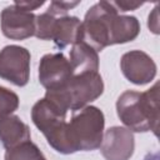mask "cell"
I'll return each mask as SVG.
<instances>
[{
	"mask_svg": "<svg viewBox=\"0 0 160 160\" xmlns=\"http://www.w3.org/2000/svg\"><path fill=\"white\" fill-rule=\"evenodd\" d=\"M116 112L126 128L135 132L159 130V82L144 92L126 90L116 101Z\"/></svg>",
	"mask_w": 160,
	"mask_h": 160,
	"instance_id": "6da1fadb",
	"label": "cell"
},
{
	"mask_svg": "<svg viewBox=\"0 0 160 160\" xmlns=\"http://www.w3.org/2000/svg\"><path fill=\"white\" fill-rule=\"evenodd\" d=\"M104 91L102 78L99 72L74 74L61 88L46 90L45 98L60 108L68 110H80L96 100Z\"/></svg>",
	"mask_w": 160,
	"mask_h": 160,
	"instance_id": "7a4b0ae2",
	"label": "cell"
},
{
	"mask_svg": "<svg viewBox=\"0 0 160 160\" xmlns=\"http://www.w3.org/2000/svg\"><path fill=\"white\" fill-rule=\"evenodd\" d=\"M104 126V114L96 106H85L75 112L68 122L66 129L71 151H90L100 148Z\"/></svg>",
	"mask_w": 160,
	"mask_h": 160,
	"instance_id": "3957f363",
	"label": "cell"
},
{
	"mask_svg": "<svg viewBox=\"0 0 160 160\" xmlns=\"http://www.w3.org/2000/svg\"><path fill=\"white\" fill-rule=\"evenodd\" d=\"M66 110L44 98L38 100L31 109V119L35 126L46 138L49 145L60 154H72L68 136Z\"/></svg>",
	"mask_w": 160,
	"mask_h": 160,
	"instance_id": "277c9868",
	"label": "cell"
},
{
	"mask_svg": "<svg viewBox=\"0 0 160 160\" xmlns=\"http://www.w3.org/2000/svg\"><path fill=\"white\" fill-rule=\"evenodd\" d=\"M118 10L111 1H100L92 5L85 14L82 24V41L96 51L112 45V24Z\"/></svg>",
	"mask_w": 160,
	"mask_h": 160,
	"instance_id": "5b68a950",
	"label": "cell"
},
{
	"mask_svg": "<svg viewBox=\"0 0 160 160\" xmlns=\"http://www.w3.org/2000/svg\"><path fill=\"white\" fill-rule=\"evenodd\" d=\"M31 55L19 45H8L0 50V78L16 85L25 86L30 78Z\"/></svg>",
	"mask_w": 160,
	"mask_h": 160,
	"instance_id": "8992f818",
	"label": "cell"
},
{
	"mask_svg": "<svg viewBox=\"0 0 160 160\" xmlns=\"http://www.w3.org/2000/svg\"><path fill=\"white\" fill-rule=\"evenodd\" d=\"M36 16L16 4L5 8L0 15L1 31L11 40H24L35 35Z\"/></svg>",
	"mask_w": 160,
	"mask_h": 160,
	"instance_id": "52a82bcc",
	"label": "cell"
},
{
	"mask_svg": "<svg viewBox=\"0 0 160 160\" xmlns=\"http://www.w3.org/2000/svg\"><path fill=\"white\" fill-rule=\"evenodd\" d=\"M74 75L69 60L60 52L46 54L39 64V81L46 90L64 86Z\"/></svg>",
	"mask_w": 160,
	"mask_h": 160,
	"instance_id": "ba28073f",
	"label": "cell"
},
{
	"mask_svg": "<svg viewBox=\"0 0 160 160\" xmlns=\"http://www.w3.org/2000/svg\"><path fill=\"white\" fill-rule=\"evenodd\" d=\"M135 149L134 134L128 128L112 126L102 135L101 155L106 160H129Z\"/></svg>",
	"mask_w": 160,
	"mask_h": 160,
	"instance_id": "9c48e42d",
	"label": "cell"
},
{
	"mask_svg": "<svg viewBox=\"0 0 160 160\" xmlns=\"http://www.w3.org/2000/svg\"><path fill=\"white\" fill-rule=\"evenodd\" d=\"M120 68L124 76L135 85L149 84L156 75L155 61L141 50L125 52L121 56Z\"/></svg>",
	"mask_w": 160,
	"mask_h": 160,
	"instance_id": "30bf717a",
	"label": "cell"
},
{
	"mask_svg": "<svg viewBox=\"0 0 160 160\" xmlns=\"http://www.w3.org/2000/svg\"><path fill=\"white\" fill-rule=\"evenodd\" d=\"M82 24L76 16H59L55 20L51 40L60 49L82 41Z\"/></svg>",
	"mask_w": 160,
	"mask_h": 160,
	"instance_id": "8fae6325",
	"label": "cell"
},
{
	"mask_svg": "<svg viewBox=\"0 0 160 160\" xmlns=\"http://www.w3.org/2000/svg\"><path fill=\"white\" fill-rule=\"evenodd\" d=\"M31 138L29 126L16 115L0 119V141L6 150L29 141Z\"/></svg>",
	"mask_w": 160,
	"mask_h": 160,
	"instance_id": "7c38bea8",
	"label": "cell"
},
{
	"mask_svg": "<svg viewBox=\"0 0 160 160\" xmlns=\"http://www.w3.org/2000/svg\"><path fill=\"white\" fill-rule=\"evenodd\" d=\"M69 62L71 65L74 74L98 72L99 69L98 51L85 41L76 42L75 45H72V49L70 50Z\"/></svg>",
	"mask_w": 160,
	"mask_h": 160,
	"instance_id": "4fadbf2b",
	"label": "cell"
},
{
	"mask_svg": "<svg viewBox=\"0 0 160 160\" xmlns=\"http://www.w3.org/2000/svg\"><path fill=\"white\" fill-rule=\"evenodd\" d=\"M140 32V22L135 16L116 15L112 25V45L125 44L138 38Z\"/></svg>",
	"mask_w": 160,
	"mask_h": 160,
	"instance_id": "5bb4252c",
	"label": "cell"
},
{
	"mask_svg": "<svg viewBox=\"0 0 160 160\" xmlns=\"http://www.w3.org/2000/svg\"><path fill=\"white\" fill-rule=\"evenodd\" d=\"M5 160H46L40 149L29 141L21 142L9 150H6Z\"/></svg>",
	"mask_w": 160,
	"mask_h": 160,
	"instance_id": "9a60e30c",
	"label": "cell"
},
{
	"mask_svg": "<svg viewBox=\"0 0 160 160\" xmlns=\"http://www.w3.org/2000/svg\"><path fill=\"white\" fill-rule=\"evenodd\" d=\"M55 20L56 18L48 12L38 15L35 21V36L40 40H51Z\"/></svg>",
	"mask_w": 160,
	"mask_h": 160,
	"instance_id": "2e32d148",
	"label": "cell"
},
{
	"mask_svg": "<svg viewBox=\"0 0 160 160\" xmlns=\"http://www.w3.org/2000/svg\"><path fill=\"white\" fill-rule=\"evenodd\" d=\"M19 106L18 95L8 88L0 86V119L11 115Z\"/></svg>",
	"mask_w": 160,
	"mask_h": 160,
	"instance_id": "e0dca14e",
	"label": "cell"
},
{
	"mask_svg": "<svg viewBox=\"0 0 160 160\" xmlns=\"http://www.w3.org/2000/svg\"><path fill=\"white\" fill-rule=\"evenodd\" d=\"M80 2L79 1H71V2H66V1H51L49 8H48V14L52 15V16H65L68 14L69 10H71L72 8L78 6Z\"/></svg>",
	"mask_w": 160,
	"mask_h": 160,
	"instance_id": "ac0fdd59",
	"label": "cell"
},
{
	"mask_svg": "<svg viewBox=\"0 0 160 160\" xmlns=\"http://www.w3.org/2000/svg\"><path fill=\"white\" fill-rule=\"evenodd\" d=\"M115 9L119 11H130L142 6V2H134V1H111Z\"/></svg>",
	"mask_w": 160,
	"mask_h": 160,
	"instance_id": "d6986e66",
	"label": "cell"
},
{
	"mask_svg": "<svg viewBox=\"0 0 160 160\" xmlns=\"http://www.w3.org/2000/svg\"><path fill=\"white\" fill-rule=\"evenodd\" d=\"M158 19H159L158 18V6H155L152 12L149 15V20H148V26L154 34H159V20Z\"/></svg>",
	"mask_w": 160,
	"mask_h": 160,
	"instance_id": "ffe728a7",
	"label": "cell"
},
{
	"mask_svg": "<svg viewBox=\"0 0 160 160\" xmlns=\"http://www.w3.org/2000/svg\"><path fill=\"white\" fill-rule=\"evenodd\" d=\"M19 8L26 10V11H32L38 8H40L41 5H44V1H21V2H15Z\"/></svg>",
	"mask_w": 160,
	"mask_h": 160,
	"instance_id": "44dd1931",
	"label": "cell"
},
{
	"mask_svg": "<svg viewBox=\"0 0 160 160\" xmlns=\"http://www.w3.org/2000/svg\"><path fill=\"white\" fill-rule=\"evenodd\" d=\"M142 160H160V156L158 151H151V152H148Z\"/></svg>",
	"mask_w": 160,
	"mask_h": 160,
	"instance_id": "7402d4cb",
	"label": "cell"
}]
</instances>
